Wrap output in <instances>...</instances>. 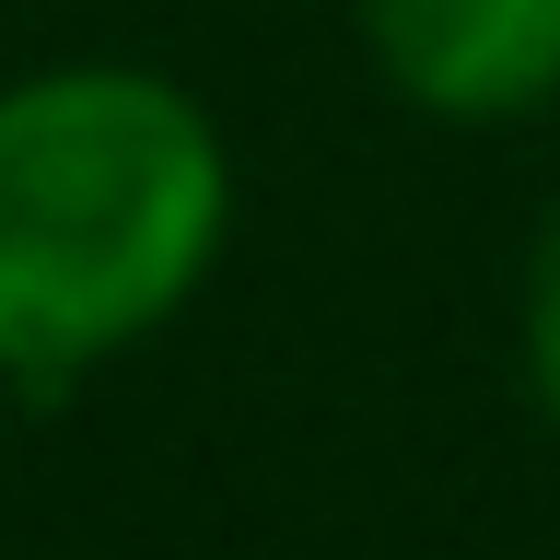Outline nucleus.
I'll return each instance as SVG.
<instances>
[{
    "label": "nucleus",
    "instance_id": "nucleus-1",
    "mask_svg": "<svg viewBox=\"0 0 560 560\" xmlns=\"http://www.w3.org/2000/svg\"><path fill=\"white\" fill-rule=\"evenodd\" d=\"M222 140L175 82L47 70L0 94V374L59 385L199 292Z\"/></svg>",
    "mask_w": 560,
    "mask_h": 560
},
{
    "label": "nucleus",
    "instance_id": "nucleus-2",
    "mask_svg": "<svg viewBox=\"0 0 560 560\" xmlns=\"http://www.w3.org/2000/svg\"><path fill=\"white\" fill-rule=\"evenodd\" d=\"M362 24L444 117H514L560 82V0H362Z\"/></svg>",
    "mask_w": 560,
    "mask_h": 560
},
{
    "label": "nucleus",
    "instance_id": "nucleus-3",
    "mask_svg": "<svg viewBox=\"0 0 560 560\" xmlns=\"http://www.w3.org/2000/svg\"><path fill=\"white\" fill-rule=\"evenodd\" d=\"M525 350H537V397L560 420V210H549V234H537V269H525Z\"/></svg>",
    "mask_w": 560,
    "mask_h": 560
}]
</instances>
